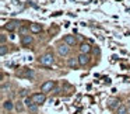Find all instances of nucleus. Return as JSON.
Here are the masks:
<instances>
[{
    "instance_id": "obj_1",
    "label": "nucleus",
    "mask_w": 130,
    "mask_h": 114,
    "mask_svg": "<svg viewBox=\"0 0 130 114\" xmlns=\"http://www.w3.org/2000/svg\"><path fill=\"white\" fill-rule=\"evenodd\" d=\"M38 63L39 65H43V66H52L55 65V58H53V54L48 52V54H43L38 58Z\"/></svg>"
},
{
    "instance_id": "obj_2",
    "label": "nucleus",
    "mask_w": 130,
    "mask_h": 114,
    "mask_svg": "<svg viewBox=\"0 0 130 114\" xmlns=\"http://www.w3.org/2000/svg\"><path fill=\"white\" fill-rule=\"evenodd\" d=\"M24 103H25V107H27V110H28L29 114H39V106L35 104L29 96H27L25 99H24Z\"/></svg>"
},
{
    "instance_id": "obj_3",
    "label": "nucleus",
    "mask_w": 130,
    "mask_h": 114,
    "mask_svg": "<svg viewBox=\"0 0 130 114\" xmlns=\"http://www.w3.org/2000/svg\"><path fill=\"white\" fill-rule=\"evenodd\" d=\"M120 104H122V101H120L119 97H109L108 101H106V106H108V108H109L110 111H116Z\"/></svg>"
},
{
    "instance_id": "obj_4",
    "label": "nucleus",
    "mask_w": 130,
    "mask_h": 114,
    "mask_svg": "<svg viewBox=\"0 0 130 114\" xmlns=\"http://www.w3.org/2000/svg\"><path fill=\"white\" fill-rule=\"evenodd\" d=\"M56 51H57V54H59V56H67L69 54H70V47L67 45V44H64V42H60V44H57V47H56Z\"/></svg>"
},
{
    "instance_id": "obj_5",
    "label": "nucleus",
    "mask_w": 130,
    "mask_h": 114,
    "mask_svg": "<svg viewBox=\"0 0 130 114\" xmlns=\"http://www.w3.org/2000/svg\"><path fill=\"white\" fill-rule=\"evenodd\" d=\"M31 99H32V101H34L35 104L42 106L43 103L46 101V94L42 93V92H41V93H34V94L31 96Z\"/></svg>"
},
{
    "instance_id": "obj_6",
    "label": "nucleus",
    "mask_w": 130,
    "mask_h": 114,
    "mask_svg": "<svg viewBox=\"0 0 130 114\" xmlns=\"http://www.w3.org/2000/svg\"><path fill=\"white\" fill-rule=\"evenodd\" d=\"M53 87H55V82H53V80H46L45 83L41 85V92L46 94V93H49V92L53 90Z\"/></svg>"
},
{
    "instance_id": "obj_7",
    "label": "nucleus",
    "mask_w": 130,
    "mask_h": 114,
    "mask_svg": "<svg viewBox=\"0 0 130 114\" xmlns=\"http://www.w3.org/2000/svg\"><path fill=\"white\" fill-rule=\"evenodd\" d=\"M2 108H3V111H13V110H15V103L13 101V100H10V99L3 100Z\"/></svg>"
},
{
    "instance_id": "obj_8",
    "label": "nucleus",
    "mask_w": 130,
    "mask_h": 114,
    "mask_svg": "<svg viewBox=\"0 0 130 114\" xmlns=\"http://www.w3.org/2000/svg\"><path fill=\"white\" fill-rule=\"evenodd\" d=\"M32 44H34V37H32V35L27 34V35H23V37H21V45L23 47L28 48V47H31Z\"/></svg>"
},
{
    "instance_id": "obj_9",
    "label": "nucleus",
    "mask_w": 130,
    "mask_h": 114,
    "mask_svg": "<svg viewBox=\"0 0 130 114\" xmlns=\"http://www.w3.org/2000/svg\"><path fill=\"white\" fill-rule=\"evenodd\" d=\"M63 42L67 44L69 47H76L77 45V40L74 35H64L63 37Z\"/></svg>"
},
{
    "instance_id": "obj_10",
    "label": "nucleus",
    "mask_w": 130,
    "mask_h": 114,
    "mask_svg": "<svg viewBox=\"0 0 130 114\" xmlns=\"http://www.w3.org/2000/svg\"><path fill=\"white\" fill-rule=\"evenodd\" d=\"M18 27V21L17 20H10L9 23L4 26V28L7 30L9 32H13V31H15V28Z\"/></svg>"
},
{
    "instance_id": "obj_11",
    "label": "nucleus",
    "mask_w": 130,
    "mask_h": 114,
    "mask_svg": "<svg viewBox=\"0 0 130 114\" xmlns=\"http://www.w3.org/2000/svg\"><path fill=\"white\" fill-rule=\"evenodd\" d=\"M78 62H80V66H85L90 63V55L88 54H80L78 55Z\"/></svg>"
},
{
    "instance_id": "obj_12",
    "label": "nucleus",
    "mask_w": 130,
    "mask_h": 114,
    "mask_svg": "<svg viewBox=\"0 0 130 114\" xmlns=\"http://www.w3.org/2000/svg\"><path fill=\"white\" fill-rule=\"evenodd\" d=\"M21 76H24V77H27V79H29V80H32L35 77V72H34V69H29V68H24V72L21 73Z\"/></svg>"
},
{
    "instance_id": "obj_13",
    "label": "nucleus",
    "mask_w": 130,
    "mask_h": 114,
    "mask_svg": "<svg viewBox=\"0 0 130 114\" xmlns=\"http://www.w3.org/2000/svg\"><path fill=\"white\" fill-rule=\"evenodd\" d=\"M67 65H69V68H71V69H77V68L80 66L78 56H73V58H70V59H69V62H67Z\"/></svg>"
},
{
    "instance_id": "obj_14",
    "label": "nucleus",
    "mask_w": 130,
    "mask_h": 114,
    "mask_svg": "<svg viewBox=\"0 0 130 114\" xmlns=\"http://www.w3.org/2000/svg\"><path fill=\"white\" fill-rule=\"evenodd\" d=\"M29 31H31V34H39L41 31H42V24H31L29 26Z\"/></svg>"
},
{
    "instance_id": "obj_15",
    "label": "nucleus",
    "mask_w": 130,
    "mask_h": 114,
    "mask_svg": "<svg viewBox=\"0 0 130 114\" xmlns=\"http://www.w3.org/2000/svg\"><path fill=\"white\" fill-rule=\"evenodd\" d=\"M78 48H80V54H88V55H90L91 49H92V48H91V45H90V44H87V42H83Z\"/></svg>"
},
{
    "instance_id": "obj_16",
    "label": "nucleus",
    "mask_w": 130,
    "mask_h": 114,
    "mask_svg": "<svg viewBox=\"0 0 130 114\" xmlns=\"http://www.w3.org/2000/svg\"><path fill=\"white\" fill-rule=\"evenodd\" d=\"M25 103L24 101H21V100H17V101H15V111H17V113H23L24 110H25Z\"/></svg>"
},
{
    "instance_id": "obj_17",
    "label": "nucleus",
    "mask_w": 130,
    "mask_h": 114,
    "mask_svg": "<svg viewBox=\"0 0 130 114\" xmlns=\"http://www.w3.org/2000/svg\"><path fill=\"white\" fill-rule=\"evenodd\" d=\"M115 114H129V111H127V106L126 104H120L119 108L115 111Z\"/></svg>"
},
{
    "instance_id": "obj_18",
    "label": "nucleus",
    "mask_w": 130,
    "mask_h": 114,
    "mask_svg": "<svg viewBox=\"0 0 130 114\" xmlns=\"http://www.w3.org/2000/svg\"><path fill=\"white\" fill-rule=\"evenodd\" d=\"M7 54H9V48H7V45L6 44H2V45H0V55H2V56H6Z\"/></svg>"
},
{
    "instance_id": "obj_19",
    "label": "nucleus",
    "mask_w": 130,
    "mask_h": 114,
    "mask_svg": "<svg viewBox=\"0 0 130 114\" xmlns=\"http://www.w3.org/2000/svg\"><path fill=\"white\" fill-rule=\"evenodd\" d=\"M20 34H21V37H23V35L29 34V26L28 27H21V28H20Z\"/></svg>"
},
{
    "instance_id": "obj_20",
    "label": "nucleus",
    "mask_w": 130,
    "mask_h": 114,
    "mask_svg": "<svg viewBox=\"0 0 130 114\" xmlns=\"http://www.w3.org/2000/svg\"><path fill=\"white\" fill-rule=\"evenodd\" d=\"M9 89H10V83L9 82H4V83H2V93H6V92H9Z\"/></svg>"
},
{
    "instance_id": "obj_21",
    "label": "nucleus",
    "mask_w": 130,
    "mask_h": 114,
    "mask_svg": "<svg viewBox=\"0 0 130 114\" xmlns=\"http://www.w3.org/2000/svg\"><path fill=\"white\" fill-rule=\"evenodd\" d=\"M0 41H2V44H4V42H6V35H4V34H2V35H0Z\"/></svg>"
},
{
    "instance_id": "obj_22",
    "label": "nucleus",
    "mask_w": 130,
    "mask_h": 114,
    "mask_svg": "<svg viewBox=\"0 0 130 114\" xmlns=\"http://www.w3.org/2000/svg\"><path fill=\"white\" fill-rule=\"evenodd\" d=\"M27 92H28L27 89H23V90L20 92V94H21V96H27Z\"/></svg>"
},
{
    "instance_id": "obj_23",
    "label": "nucleus",
    "mask_w": 130,
    "mask_h": 114,
    "mask_svg": "<svg viewBox=\"0 0 130 114\" xmlns=\"http://www.w3.org/2000/svg\"><path fill=\"white\" fill-rule=\"evenodd\" d=\"M127 111H129V114H130V104L127 106Z\"/></svg>"
}]
</instances>
